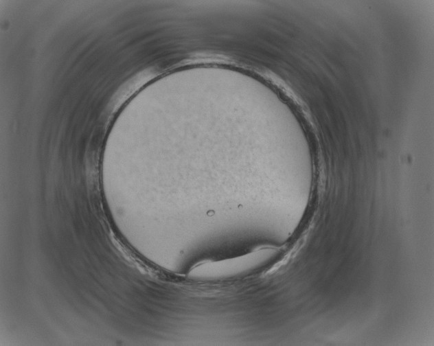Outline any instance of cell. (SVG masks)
I'll return each instance as SVG.
<instances>
[{"label": "cell", "mask_w": 434, "mask_h": 346, "mask_svg": "<svg viewBox=\"0 0 434 346\" xmlns=\"http://www.w3.org/2000/svg\"><path fill=\"white\" fill-rule=\"evenodd\" d=\"M276 254L275 249H260L235 259L201 264L192 273L195 277L207 279L249 275L265 268Z\"/></svg>", "instance_id": "1"}]
</instances>
